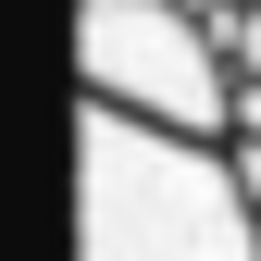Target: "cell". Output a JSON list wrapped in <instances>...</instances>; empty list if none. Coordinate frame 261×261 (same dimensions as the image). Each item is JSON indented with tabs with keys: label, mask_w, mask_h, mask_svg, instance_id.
Listing matches in <instances>:
<instances>
[{
	"label": "cell",
	"mask_w": 261,
	"mask_h": 261,
	"mask_svg": "<svg viewBox=\"0 0 261 261\" xmlns=\"http://www.w3.org/2000/svg\"><path fill=\"white\" fill-rule=\"evenodd\" d=\"M87 100L174 124V137H224L237 62H224L212 13H187V0H87Z\"/></svg>",
	"instance_id": "cell-2"
},
{
	"label": "cell",
	"mask_w": 261,
	"mask_h": 261,
	"mask_svg": "<svg viewBox=\"0 0 261 261\" xmlns=\"http://www.w3.org/2000/svg\"><path fill=\"white\" fill-rule=\"evenodd\" d=\"M212 38H224V62H237V87H261V0H224Z\"/></svg>",
	"instance_id": "cell-3"
},
{
	"label": "cell",
	"mask_w": 261,
	"mask_h": 261,
	"mask_svg": "<svg viewBox=\"0 0 261 261\" xmlns=\"http://www.w3.org/2000/svg\"><path fill=\"white\" fill-rule=\"evenodd\" d=\"M87 261H261L249 249V174L212 162V137L137 124L112 100H87Z\"/></svg>",
	"instance_id": "cell-1"
}]
</instances>
